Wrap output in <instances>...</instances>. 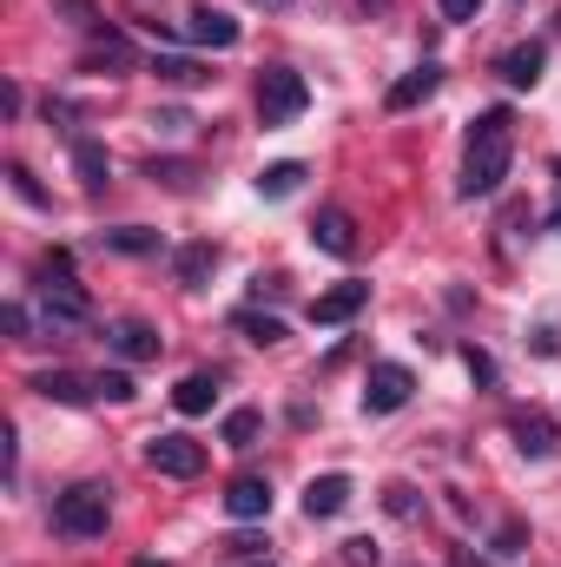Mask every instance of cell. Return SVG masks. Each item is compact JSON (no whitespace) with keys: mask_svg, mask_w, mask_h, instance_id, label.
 Masks as SVG:
<instances>
[{"mask_svg":"<svg viewBox=\"0 0 561 567\" xmlns=\"http://www.w3.org/2000/svg\"><path fill=\"white\" fill-rule=\"evenodd\" d=\"M364 303H370V284L344 278V284H330V290H317V297H310V323H324V330H330V323H350Z\"/></svg>","mask_w":561,"mask_h":567,"instance_id":"obj_8","label":"cell"},{"mask_svg":"<svg viewBox=\"0 0 561 567\" xmlns=\"http://www.w3.org/2000/svg\"><path fill=\"white\" fill-rule=\"evenodd\" d=\"M113 522V488L106 482H73L67 495H53V535L67 542H100Z\"/></svg>","mask_w":561,"mask_h":567,"instance_id":"obj_2","label":"cell"},{"mask_svg":"<svg viewBox=\"0 0 561 567\" xmlns=\"http://www.w3.org/2000/svg\"><path fill=\"white\" fill-rule=\"evenodd\" d=\"M100 245L120 251V258H152V251H159V231H145V225H120V231H100Z\"/></svg>","mask_w":561,"mask_h":567,"instance_id":"obj_21","label":"cell"},{"mask_svg":"<svg viewBox=\"0 0 561 567\" xmlns=\"http://www.w3.org/2000/svg\"><path fill=\"white\" fill-rule=\"evenodd\" d=\"M258 7H290V0H258Z\"/></svg>","mask_w":561,"mask_h":567,"instance_id":"obj_40","label":"cell"},{"mask_svg":"<svg viewBox=\"0 0 561 567\" xmlns=\"http://www.w3.org/2000/svg\"><path fill=\"white\" fill-rule=\"evenodd\" d=\"M238 330H245L252 343H284V323H278V317H258V310H245V317H238Z\"/></svg>","mask_w":561,"mask_h":567,"instance_id":"obj_27","label":"cell"},{"mask_svg":"<svg viewBox=\"0 0 561 567\" xmlns=\"http://www.w3.org/2000/svg\"><path fill=\"white\" fill-rule=\"evenodd\" d=\"M436 86H442V66L422 60V66H410V73L384 93V106H390V113H410V106H422V100H436Z\"/></svg>","mask_w":561,"mask_h":567,"instance_id":"obj_11","label":"cell"},{"mask_svg":"<svg viewBox=\"0 0 561 567\" xmlns=\"http://www.w3.org/2000/svg\"><path fill=\"white\" fill-rule=\"evenodd\" d=\"M40 310H47V323H60V330H73V323H86L93 317V303H86V290L67 278V258H47V284H40Z\"/></svg>","mask_w":561,"mask_h":567,"instance_id":"obj_4","label":"cell"},{"mask_svg":"<svg viewBox=\"0 0 561 567\" xmlns=\"http://www.w3.org/2000/svg\"><path fill=\"white\" fill-rule=\"evenodd\" d=\"M53 7H60V13H73V27H86V33H93V27H106V20H100L86 0H53Z\"/></svg>","mask_w":561,"mask_h":567,"instance_id":"obj_32","label":"cell"},{"mask_svg":"<svg viewBox=\"0 0 561 567\" xmlns=\"http://www.w3.org/2000/svg\"><path fill=\"white\" fill-rule=\"evenodd\" d=\"M344 508H350V475H310L304 515H310V522H330V515H344Z\"/></svg>","mask_w":561,"mask_h":567,"instance_id":"obj_13","label":"cell"},{"mask_svg":"<svg viewBox=\"0 0 561 567\" xmlns=\"http://www.w3.org/2000/svg\"><path fill=\"white\" fill-rule=\"evenodd\" d=\"M106 350H113L120 363H152V357H159V330H152L145 317H120V323H106Z\"/></svg>","mask_w":561,"mask_h":567,"instance_id":"obj_9","label":"cell"},{"mask_svg":"<svg viewBox=\"0 0 561 567\" xmlns=\"http://www.w3.org/2000/svg\"><path fill=\"white\" fill-rule=\"evenodd\" d=\"M86 66H133V40L126 33H106V27H93V47H86Z\"/></svg>","mask_w":561,"mask_h":567,"instance_id":"obj_20","label":"cell"},{"mask_svg":"<svg viewBox=\"0 0 561 567\" xmlns=\"http://www.w3.org/2000/svg\"><path fill=\"white\" fill-rule=\"evenodd\" d=\"M93 396H106V403H133V377H126V370H100V377H93Z\"/></svg>","mask_w":561,"mask_h":567,"instance_id":"obj_26","label":"cell"},{"mask_svg":"<svg viewBox=\"0 0 561 567\" xmlns=\"http://www.w3.org/2000/svg\"><path fill=\"white\" fill-rule=\"evenodd\" d=\"M152 73H159L165 86H198V80H205V66L185 60V53H152Z\"/></svg>","mask_w":561,"mask_h":567,"instance_id":"obj_22","label":"cell"},{"mask_svg":"<svg viewBox=\"0 0 561 567\" xmlns=\"http://www.w3.org/2000/svg\"><path fill=\"white\" fill-rule=\"evenodd\" d=\"M542 66H549V47H542V40H522V47H509V53L496 60V73H502L509 86H536Z\"/></svg>","mask_w":561,"mask_h":567,"instance_id":"obj_14","label":"cell"},{"mask_svg":"<svg viewBox=\"0 0 561 567\" xmlns=\"http://www.w3.org/2000/svg\"><path fill=\"white\" fill-rule=\"evenodd\" d=\"M27 390H33V396H47V403H86V396H93V383H86V377H73V370H33V377H27Z\"/></svg>","mask_w":561,"mask_h":567,"instance_id":"obj_15","label":"cell"},{"mask_svg":"<svg viewBox=\"0 0 561 567\" xmlns=\"http://www.w3.org/2000/svg\"><path fill=\"white\" fill-rule=\"evenodd\" d=\"M145 178H165L172 192H185V185H192V165H185V158H152V165H145Z\"/></svg>","mask_w":561,"mask_h":567,"instance_id":"obj_28","label":"cell"},{"mask_svg":"<svg viewBox=\"0 0 561 567\" xmlns=\"http://www.w3.org/2000/svg\"><path fill=\"white\" fill-rule=\"evenodd\" d=\"M225 555H238V561H265V542H258V535H232Z\"/></svg>","mask_w":561,"mask_h":567,"instance_id":"obj_31","label":"cell"},{"mask_svg":"<svg viewBox=\"0 0 561 567\" xmlns=\"http://www.w3.org/2000/svg\"><path fill=\"white\" fill-rule=\"evenodd\" d=\"M462 363H469V377H476V383H489V377H496V363H489V357H482V350H476V343H469V350H462Z\"/></svg>","mask_w":561,"mask_h":567,"instance_id":"obj_33","label":"cell"},{"mask_svg":"<svg viewBox=\"0 0 561 567\" xmlns=\"http://www.w3.org/2000/svg\"><path fill=\"white\" fill-rule=\"evenodd\" d=\"M152 126H159V133H185V126H192V120H185V113H178V106H165V113H152Z\"/></svg>","mask_w":561,"mask_h":567,"instance_id":"obj_35","label":"cell"},{"mask_svg":"<svg viewBox=\"0 0 561 567\" xmlns=\"http://www.w3.org/2000/svg\"><path fill=\"white\" fill-rule=\"evenodd\" d=\"M384 508H390L397 522H417V515H422V495L410 488V482H390V488H384Z\"/></svg>","mask_w":561,"mask_h":567,"instance_id":"obj_25","label":"cell"},{"mask_svg":"<svg viewBox=\"0 0 561 567\" xmlns=\"http://www.w3.org/2000/svg\"><path fill=\"white\" fill-rule=\"evenodd\" d=\"M212 271H218V245H212V238H198V245H185V251L172 258V278L185 284V290H205Z\"/></svg>","mask_w":561,"mask_h":567,"instance_id":"obj_17","label":"cell"},{"mask_svg":"<svg viewBox=\"0 0 561 567\" xmlns=\"http://www.w3.org/2000/svg\"><path fill=\"white\" fill-rule=\"evenodd\" d=\"M384 555H377V542L370 535H357V542H344V567H377Z\"/></svg>","mask_w":561,"mask_h":567,"instance_id":"obj_30","label":"cell"},{"mask_svg":"<svg viewBox=\"0 0 561 567\" xmlns=\"http://www.w3.org/2000/svg\"><path fill=\"white\" fill-rule=\"evenodd\" d=\"M549 231H561V205H555V212H549Z\"/></svg>","mask_w":561,"mask_h":567,"instance_id":"obj_39","label":"cell"},{"mask_svg":"<svg viewBox=\"0 0 561 567\" xmlns=\"http://www.w3.org/2000/svg\"><path fill=\"white\" fill-rule=\"evenodd\" d=\"M410 396H417L410 363H377V370L364 377V416H397Z\"/></svg>","mask_w":561,"mask_h":567,"instance_id":"obj_5","label":"cell"},{"mask_svg":"<svg viewBox=\"0 0 561 567\" xmlns=\"http://www.w3.org/2000/svg\"><path fill=\"white\" fill-rule=\"evenodd\" d=\"M442 7V20H476L482 13V0H436Z\"/></svg>","mask_w":561,"mask_h":567,"instance_id":"obj_34","label":"cell"},{"mask_svg":"<svg viewBox=\"0 0 561 567\" xmlns=\"http://www.w3.org/2000/svg\"><path fill=\"white\" fill-rule=\"evenodd\" d=\"M7 178H13V192H20V198H27L33 212H53V198H47V192L33 185V172H27V165H7Z\"/></svg>","mask_w":561,"mask_h":567,"instance_id":"obj_29","label":"cell"},{"mask_svg":"<svg viewBox=\"0 0 561 567\" xmlns=\"http://www.w3.org/2000/svg\"><path fill=\"white\" fill-rule=\"evenodd\" d=\"M304 106H310L304 73H290V66H265V73H258V126H265V133L297 126V120H304Z\"/></svg>","mask_w":561,"mask_h":567,"instance_id":"obj_3","label":"cell"},{"mask_svg":"<svg viewBox=\"0 0 561 567\" xmlns=\"http://www.w3.org/2000/svg\"><path fill=\"white\" fill-rule=\"evenodd\" d=\"M509 165H516V113L509 106H489V113H476V126H469V145H462V198H496L502 192V178H509Z\"/></svg>","mask_w":561,"mask_h":567,"instance_id":"obj_1","label":"cell"},{"mask_svg":"<svg viewBox=\"0 0 561 567\" xmlns=\"http://www.w3.org/2000/svg\"><path fill=\"white\" fill-rule=\"evenodd\" d=\"M73 172H80V185H86V192H106V178H113L106 145H100V140H73Z\"/></svg>","mask_w":561,"mask_h":567,"instance_id":"obj_19","label":"cell"},{"mask_svg":"<svg viewBox=\"0 0 561 567\" xmlns=\"http://www.w3.org/2000/svg\"><path fill=\"white\" fill-rule=\"evenodd\" d=\"M238 33H245V27H238L225 7H212V0H198V7L185 13V40H192V47H218V53H225V47H238Z\"/></svg>","mask_w":561,"mask_h":567,"instance_id":"obj_7","label":"cell"},{"mask_svg":"<svg viewBox=\"0 0 561 567\" xmlns=\"http://www.w3.org/2000/svg\"><path fill=\"white\" fill-rule=\"evenodd\" d=\"M496 555H502V561H509V555H522V535H516V528H502V535H496Z\"/></svg>","mask_w":561,"mask_h":567,"instance_id":"obj_37","label":"cell"},{"mask_svg":"<svg viewBox=\"0 0 561 567\" xmlns=\"http://www.w3.org/2000/svg\"><path fill=\"white\" fill-rule=\"evenodd\" d=\"M310 245L324 251V258H350L357 251V225H350V212H317V225H310Z\"/></svg>","mask_w":561,"mask_h":567,"instance_id":"obj_12","label":"cell"},{"mask_svg":"<svg viewBox=\"0 0 561 567\" xmlns=\"http://www.w3.org/2000/svg\"><path fill=\"white\" fill-rule=\"evenodd\" d=\"M0 323H7V337H27V303H7Z\"/></svg>","mask_w":561,"mask_h":567,"instance_id":"obj_36","label":"cell"},{"mask_svg":"<svg viewBox=\"0 0 561 567\" xmlns=\"http://www.w3.org/2000/svg\"><path fill=\"white\" fill-rule=\"evenodd\" d=\"M509 435H516V449H522L529 462H542V455H555V423H549L542 410H522V416L509 423Z\"/></svg>","mask_w":561,"mask_h":567,"instance_id":"obj_16","label":"cell"},{"mask_svg":"<svg viewBox=\"0 0 561 567\" xmlns=\"http://www.w3.org/2000/svg\"><path fill=\"white\" fill-rule=\"evenodd\" d=\"M258 429H265V416H258V410H232V416H225V429H218V442H225V449H252V442H258Z\"/></svg>","mask_w":561,"mask_h":567,"instance_id":"obj_24","label":"cell"},{"mask_svg":"<svg viewBox=\"0 0 561 567\" xmlns=\"http://www.w3.org/2000/svg\"><path fill=\"white\" fill-rule=\"evenodd\" d=\"M225 515H232V522H265V515H272V482H265V475H238V482L225 488Z\"/></svg>","mask_w":561,"mask_h":567,"instance_id":"obj_10","label":"cell"},{"mask_svg":"<svg viewBox=\"0 0 561 567\" xmlns=\"http://www.w3.org/2000/svg\"><path fill=\"white\" fill-rule=\"evenodd\" d=\"M245 567H272V561H245Z\"/></svg>","mask_w":561,"mask_h":567,"instance_id":"obj_41","label":"cell"},{"mask_svg":"<svg viewBox=\"0 0 561 567\" xmlns=\"http://www.w3.org/2000/svg\"><path fill=\"white\" fill-rule=\"evenodd\" d=\"M145 468L172 475V482H192V475H205V442H192V435H152L145 442Z\"/></svg>","mask_w":561,"mask_h":567,"instance_id":"obj_6","label":"cell"},{"mask_svg":"<svg viewBox=\"0 0 561 567\" xmlns=\"http://www.w3.org/2000/svg\"><path fill=\"white\" fill-rule=\"evenodd\" d=\"M555 172H561V158H555Z\"/></svg>","mask_w":561,"mask_h":567,"instance_id":"obj_42","label":"cell"},{"mask_svg":"<svg viewBox=\"0 0 561 567\" xmlns=\"http://www.w3.org/2000/svg\"><path fill=\"white\" fill-rule=\"evenodd\" d=\"M297 185H304V165H297V158H278V165L258 172V192H265V198H290Z\"/></svg>","mask_w":561,"mask_h":567,"instance_id":"obj_23","label":"cell"},{"mask_svg":"<svg viewBox=\"0 0 561 567\" xmlns=\"http://www.w3.org/2000/svg\"><path fill=\"white\" fill-rule=\"evenodd\" d=\"M384 7H390V0H364V13H384Z\"/></svg>","mask_w":561,"mask_h":567,"instance_id":"obj_38","label":"cell"},{"mask_svg":"<svg viewBox=\"0 0 561 567\" xmlns=\"http://www.w3.org/2000/svg\"><path fill=\"white\" fill-rule=\"evenodd\" d=\"M212 403H218V377H212V370H192V377L172 390V410H178V416H205Z\"/></svg>","mask_w":561,"mask_h":567,"instance_id":"obj_18","label":"cell"}]
</instances>
